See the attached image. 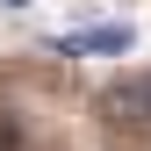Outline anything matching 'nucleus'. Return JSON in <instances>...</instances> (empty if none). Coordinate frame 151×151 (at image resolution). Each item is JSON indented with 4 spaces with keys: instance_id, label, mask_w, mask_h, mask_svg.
Returning a JSON list of instances; mask_svg holds the SVG:
<instances>
[{
    "instance_id": "nucleus-1",
    "label": "nucleus",
    "mask_w": 151,
    "mask_h": 151,
    "mask_svg": "<svg viewBox=\"0 0 151 151\" xmlns=\"http://www.w3.org/2000/svg\"><path fill=\"white\" fill-rule=\"evenodd\" d=\"M93 115H101L108 137H151V101H144V86L137 79H115V86H101V101H93Z\"/></svg>"
},
{
    "instance_id": "nucleus-2",
    "label": "nucleus",
    "mask_w": 151,
    "mask_h": 151,
    "mask_svg": "<svg viewBox=\"0 0 151 151\" xmlns=\"http://www.w3.org/2000/svg\"><path fill=\"white\" fill-rule=\"evenodd\" d=\"M137 43V36H129L122 22H101V29H79V36H65L58 50H79V58H93V50H101V58H115V50H129Z\"/></svg>"
},
{
    "instance_id": "nucleus-3",
    "label": "nucleus",
    "mask_w": 151,
    "mask_h": 151,
    "mask_svg": "<svg viewBox=\"0 0 151 151\" xmlns=\"http://www.w3.org/2000/svg\"><path fill=\"white\" fill-rule=\"evenodd\" d=\"M137 86H144V101H151V72H137Z\"/></svg>"
},
{
    "instance_id": "nucleus-4",
    "label": "nucleus",
    "mask_w": 151,
    "mask_h": 151,
    "mask_svg": "<svg viewBox=\"0 0 151 151\" xmlns=\"http://www.w3.org/2000/svg\"><path fill=\"white\" fill-rule=\"evenodd\" d=\"M0 7H29V0H0Z\"/></svg>"
}]
</instances>
